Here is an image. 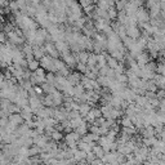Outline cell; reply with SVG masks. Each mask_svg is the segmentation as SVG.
Returning <instances> with one entry per match:
<instances>
[{
  "instance_id": "43",
  "label": "cell",
  "mask_w": 165,
  "mask_h": 165,
  "mask_svg": "<svg viewBox=\"0 0 165 165\" xmlns=\"http://www.w3.org/2000/svg\"><path fill=\"white\" fill-rule=\"evenodd\" d=\"M25 124L27 125L30 129H35V121L34 120H29V121H25Z\"/></svg>"
},
{
  "instance_id": "7",
  "label": "cell",
  "mask_w": 165,
  "mask_h": 165,
  "mask_svg": "<svg viewBox=\"0 0 165 165\" xmlns=\"http://www.w3.org/2000/svg\"><path fill=\"white\" fill-rule=\"evenodd\" d=\"M154 83H155L156 86H158V89H165V76L156 74L155 79H154Z\"/></svg>"
},
{
  "instance_id": "1",
  "label": "cell",
  "mask_w": 165,
  "mask_h": 165,
  "mask_svg": "<svg viewBox=\"0 0 165 165\" xmlns=\"http://www.w3.org/2000/svg\"><path fill=\"white\" fill-rule=\"evenodd\" d=\"M135 17H137L138 23H149V22H150V20H151L150 13L147 12V9H144L143 7H141L140 9H138V12H137Z\"/></svg>"
},
{
  "instance_id": "30",
  "label": "cell",
  "mask_w": 165,
  "mask_h": 165,
  "mask_svg": "<svg viewBox=\"0 0 165 165\" xmlns=\"http://www.w3.org/2000/svg\"><path fill=\"white\" fill-rule=\"evenodd\" d=\"M107 13H108L110 20H117V11H116V8H110V9L107 11Z\"/></svg>"
},
{
  "instance_id": "33",
  "label": "cell",
  "mask_w": 165,
  "mask_h": 165,
  "mask_svg": "<svg viewBox=\"0 0 165 165\" xmlns=\"http://www.w3.org/2000/svg\"><path fill=\"white\" fill-rule=\"evenodd\" d=\"M95 159H97V156H95L94 154H93V151L92 152H89V154H86V158H85V161L88 163V165L90 164V163H93Z\"/></svg>"
},
{
  "instance_id": "32",
  "label": "cell",
  "mask_w": 165,
  "mask_h": 165,
  "mask_svg": "<svg viewBox=\"0 0 165 165\" xmlns=\"http://www.w3.org/2000/svg\"><path fill=\"white\" fill-rule=\"evenodd\" d=\"M23 119V121H29V120H32V116L34 114H30V112H25V111H21V114H20Z\"/></svg>"
},
{
  "instance_id": "48",
  "label": "cell",
  "mask_w": 165,
  "mask_h": 165,
  "mask_svg": "<svg viewBox=\"0 0 165 165\" xmlns=\"http://www.w3.org/2000/svg\"><path fill=\"white\" fill-rule=\"evenodd\" d=\"M142 165H154V164H152L151 161H149V160H146V161H144V163H143Z\"/></svg>"
},
{
  "instance_id": "22",
  "label": "cell",
  "mask_w": 165,
  "mask_h": 165,
  "mask_svg": "<svg viewBox=\"0 0 165 165\" xmlns=\"http://www.w3.org/2000/svg\"><path fill=\"white\" fill-rule=\"evenodd\" d=\"M53 62H54V67H56L57 72H58V71H61L62 68H65V67H66V63H65L61 58H58V59H53Z\"/></svg>"
},
{
  "instance_id": "20",
  "label": "cell",
  "mask_w": 165,
  "mask_h": 165,
  "mask_svg": "<svg viewBox=\"0 0 165 165\" xmlns=\"http://www.w3.org/2000/svg\"><path fill=\"white\" fill-rule=\"evenodd\" d=\"M120 124H121V126L123 128H132V126H134V124H133V121L130 120L129 117H126V116H124L123 119H121V121H120Z\"/></svg>"
},
{
  "instance_id": "2",
  "label": "cell",
  "mask_w": 165,
  "mask_h": 165,
  "mask_svg": "<svg viewBox=\"0 0 165 165\" xmlns=\"http://www.w3.org/2000/svg\"><path fill=\"white\" fill-rule=\"evenodd\" d=\"M62 57V61L66 63V66L68 67V68H74L76 67V61H75V58H74V54H72V52H68V53H65V54H62L61 56Z\"/></svg>"
},
{
  "instance_id": "17",
  "label": "cell",
  "mask_w": 165,
  "mask_h": 165,
  "mask_svg": "<svg viewBox=\"0 0 165 165\" xmlns=\"http://www.w3.org/2000/svg\"><path fill=\"white\" fill-rule=\"evenodd\" d=\"M43 106L44 107H53V97L50 94H47L43 97Z\"/></svg>"
},
{
  "instance_id": "34",
  "label": "cell",
  "mask_w": 165,
  "mask_h": 165,
  "mask_svg": "<svg viewBox=\"0 0 165 165\" xmlns=\"http://www.w3.org/2000/svg\"><path fill=\"white\" fill-rule=\"evenodd\" d=\"M47 83L54 85V83H56V75L52 74V72H48L47 74Z\"/></svg>"
},
{
  "instance_id": "40",
  "label": "cell",
  "mask_w": 165,
  "mask_h": 165,
  "mask_svg": "<svg viewBox=\"0 0 165 165\" xmlns=\"http://www.w3.org/2000/svg\"><path fill=\"white\" fill-rule=\"evenodd\" d=\"M84 76H85V77H88L89 80H97V77H98V76L95 75V74H93L92 71H88V72H86Z\"/></svg>"
},
{
  "instance_id": "14",
  "label": "cell",
  "mask_w": 165,
  "mask_h": 165,
  "mask_svg": "<svg viewBox=\"0 0 165 165\" xmlns=\"http://www.w3.org/2000/svg\"><path fill=\"white\" fill-rule=\"evenodd\" d=\"M106 58H107V66L110 68H112V70H115V68L119 66V61H116L115 58H112L110 54L106 53Z\"/></svg>"
},
{
  "instance_id": "44",
  "label": "cell",
  "mask_w": 165,
  "mask_h": 165,
  "mask_svg": "<svg viewBox=\"0 0 165 165\" xmlns=\"http://www.w3.org/2000/svg\"><path fill=\"white\" fill-rule=\"evenodd\" d=\"M7 41V35L4 32L0 31V44H4V43Z\"/></svg>"
},
{
  "instance_id": "13",
  "label": "cell",
  "mask_w": 165,
  "mask_h": 165,
  "mask_svg": "<svg viewBox=\"0 0 165 165\" xmlns=\"http://www.w3.org/2000/svg\"><path fill=\"white\" fill-rule=\"evenodd\" d=\"M74 132H76L80 137H84L85 134H88V133H89V129H88V125H86V123H84L83 125H80L77 129H75Z\"/></svg>"
},
{
  "instance_id": "46",
  "label": "cell",
  "mask_w": 165,
  "mask_h": 165,
  "mask_svg": "<svg viewBox=\"0 0 165 165\" xmlns=\"http://www.w3.org/2000/svg\"><path fill=\"white\" fill-rule=\"evenodd\" d=\"M158 137H160V140H163V141H165V128L163 129V132L158 135Z\"/></svg>"
},
{
  "instance_id": "8",
  "label": "cell",
  "mask_w": 165,
  "mask_h": 165,
  "mask_svg": "<svg viewBox=\"0 0 165 165\" xmlns=\"http://www.w3.org/2000/svg\"><path fill=\"white\" fill-rule=\"evenodd\" d=\"M135 105H137L138 107H141V108L144 110V107H146L147 105H150V101L147 99L144 95H137V98H135Z\"/></svg>"
},
{
  "instance_id": "47",
  "label": "cell",
  "mask_w": 165,
  "mask_h": 165,
  "mask_svg": "<svg viewBox=\"0 0 165 165\" xmlns=\"http://www.w3.org/2000/svg\"><path fill=\"white\" fill-rule=\"evenodd\" d=\"M159 111H160V112H163V114H165V105H160Z\"/></svg>"
},
{
  "instance_id": "42",
  "label": "cell",
  "mask_w": 165,
  "mask_h": 165,
  "mask_svg": "<svg viewBox=\"0 0 165 165\" xmlns=\"http://www.w3.org/2000/svg\"><path fill=\"white\" fill-rule=\"evenodd\" d=\"M34 90L36 92V94L39 95V97H43V93H44V92H43L41 86H39V85H35V86H34Z\"/></svg>"
},
{
  "instance_id": "4",
  "label": "cell",
  "mask_w": 165,
  "mask_h": 165,
  "mask_svg": "<svg viewBox=\"0 0 165 165\" xmlns=\"http://www.w3.org/2000/svg\"><path fill=\"white\" fill-rule=\"evenodd\" d=\"M54 45H56V49L59 52V54H61V56L65 54V53H68V52H70V45H68V44H67V41H65V40H61V41L54 43Z\"/></svg>"
},
{
  "instance_id": "21",
  "label": "cell",
  "mask_w": 165,
  "mask_h": 165,
  "mask_svg": "<svg viewBox=\"0 0 165 165\" xmlns=\"http://www.w3.org/2000/svg\"><path fill=\"white\" fill-rule=\"evenodd\" d=\"M38 68H40V62H39V61L34 59V61H31V62H29V70L31 72H35Z\"/></svg>"
},
{
  "instance_id": "9",
  "label": "cell",
  "mask_w": 165,
  "mask_h": 165,
  "mask_svg": "<svg viewBox=\"0 0 165 165\" xmlns=\"http://www.w3.org/2000/svg\"><path fill=\"white\" fill-rule=\"evenodd\" d=\"M90 110H92V106L89 105V103H81V105H80V108H79V114H80V116L84 119V117L90 112Z\"/></svg>"
},
{
  "instance_id": "41",
  "label": "cell",
  "mask_w": 165,
  "mask_h": 165,
  "mask_svg": "<svg viewBox=\"0 0 165 165\" xmlns=\"http://www.w3.org/2000/svg\"><path fill=\"white\" fill-rule=\"evenodd\" d=\"M8 123H9V119L8 117H0V128H5Z\"/></svg>"
},
{
  "instance_id": "36",
  "label": "cell",
  "mask_w": 165,
  "mask_h": 165,
  "mask_svg": "<svg viewBox=\"0 0 165 165\" xmlns=\"http://www.w3.org/2000/svg\"><path fill=\"white\" fill-rule=\"evenodd\" d=\"M156 74L165 76V65L164 63H159L158 65V68H156Z\"/></svg>"
},
{
  "instance_id": "10",
  "label": "cell",
  "mask_w": 165,
  "mask_h": 165,
  "mask_svg": "<svg viewBox=\"0 0 165 165\" xmlns=\"http://www.w3.org/2000/svg\"><path fill=\"white\" fill-rule=\"evenodd\" d=\"M97 62H98L97 54H94V53H89L88 63H86V66H88V68H93V67H95V66H97Z\"/></svg>"
},
{
  "instance_id": "29",
  "label": "cell",
  "mask_w": 165,
  "mask_h": 165,
  "mask_svg": "<svg viewBox=\"0 0 165 165\" xmlns=\"http://www.w3.org/2000/svg\"><path fill=\"white\" fill-rule=\"evenodd\" d=\"M12 102L9 99H0V110H8L11 107Z\"/></svg>"
},
{
  "instance_id": "3",
  "label": "cell",
  "mask_w": 165,
  "mask_h": 165,
  "mask_svg": "<svg viewBox=\"0 0 165 165\" xmlns=\"http://www.w3.org/2000/svg\"><path fill=\"white\" fill-rule=\"evenodd\" d=\"M142 35V31L140 30L138 26H132V27H126V36L133 39V40H138Z\"/></svg>"
},
{
  "instance_id": "31",
  "label": "cell",
  "mask_w": 165,
  "mask_h": 165,
  "mask_svg": "<svg viewBox=\"0 0 165 165\" xmlns=\"http://www.w3.org/2000/svg\"><path fill=\"white\" fill-rule=\"evenodd\" d=\"M90 112L95 116V119H101V117H102V111H101V108H98V107H92Z\"/></svg>"
},
{
  "instance_id": "11",
  "label": "cell",
  "mask_w": 165,
  "mask_h": 165,
  "mask_svg": "<svg viewBox=\"0 0 165 165\" xmlns=\"http://www.w3.org/2000/svg\"><path fill=\"white\" fill-rule=\"evenodd\" d=\"M44 56H45V49H44V47L34 49V58H35L36 61H40Z\"/></svg>"
},
{
  "instance_id": "23",
  "label": "cell",
  "mask_w": 165,
  "mask_h": 165,
  "mask_svg": "<svg viewBox=\"0 0 165 165\" xmlns=\"http://www.w3.org/2000/svg\"><path fill=\"white\" fill-rule=\"evenodd\" d=\"M52 141H54V142H59V141H62L63 138H65V135H63V133L62 132H58V130H56V132L52 134Z\"/></svg>"
},
{
  "instance_id": "26",
  "label": "cell",
  "mask_w": 165,
  "mask_h": 165,
  "mask_svg": "<svg viewBox=\"0 0 165 165\" xmlns=\"http://www.w3.org/2000/svg\"><path fill=\"white\" fill-rule=\"evenodd\" d=\"M76 68H77V72H80L81 75H85L86 72L89 71L88 66L84 65V63H77V65H76Z\"/></svg>"
},
{
  "instance_id": "24",
  "label": "cell",
  "mask_w": 165,
  "mask_h": 165,
  "mask_svg": "<svg viewBox=\"0 0 165 165\" xmlns=\"http://www.w3.org/2000/svg\"><path fill=\"white\" fill-rule=\"evenodd\" d=\"M95 7H97V8H99V9H102V11H106V12L110 9L108 3L106 2V0H101V2L95 3Z\"/></svg>"
},
{
  "instance_id": "25",
  "label": "cell",
  "mask_w": 165,
  "mask_h": 165,
  "mask_svg": "<svg viewBox=\"0 0 165 165\" xmlns=\"http://www.w3.org/2000/svg\"><path fill=\"white\" fill-rule=\"evenodd\" d=\"M121 133H124V134H126L129 137H132L133 134L137 133V129L134 126H132V128H121Z\"/></svg>"
},
{
  "instance_id": "6",
  "label": "cell",
  "mask_w": 165,
  "mask_h": 165,
  "mask_svg": "<svg viewBox=\"0 0 165 165\" xmlns=\"http://www.w3.org/2000/svg\"><path fill=\"white\" fill-rule=\"evenodd\" d=\"M8 119H9V123H12V124H13L14 126H17V128L25 123L23 119H22V116H21L20 114H13V115H11L9 117H8Z\"/></svg>"
},
{
  "instance_id": "50",
  "label": "cell",
  "mask_w": 165,
  "mask_h": 165,
  "mask_svg": "<svg viewBox=\"0 0 165 165\" xmlns=\"http://www.w3.org/2000/svg\"><path fill=\"white\" fill-rule=\"evenodd\" d=\"M119 165H129V164H128V163L125 161V163H123V164H119Z\"/></svg>"
},
{
  "instance_id": "18",
  "label": "cell",
  "mask_w": 165,
  "mask_h": 165,
  "mask_svg": "<svg viewBox=\"0 0 165 165\" xmlns=\"http://www.w3.org/2000/svg\"><path fill=\"white\" fill-rule=\"evenodd\" d=\"M88 58H89V53L85 50H81L79 53V63H84L86 65L88 63Z\"/></svg>"
},
{
  "instance_id": "27",
  "label": "cell",
  "mask_w": 165,
  "mask_h": 165,
  "mask_svg": "<svg viewBox=\"0 0 165 165\" xmlns=\"http://www.w3.org/2000/svg\"><path fill=\"white\" fill-rule=\"evenodd\" d=\"M45 123V126H50V128H56V125L58 124V121L54 119V117H48L44 120Z\"/></svg>"
},
{
  "instance_id": "12",
  "label": "cell",
  "mask_w": 165,
  "mask_h": 165,
  "mask_svg": "<svg viewBox=\"0 0 165 165\" xmlns=\"http://www.w3.org/2000/svg\"><path fill=\"white\" fill-rule=\"evenodd\" d=\"M93 154H94L95 156H97V159H102L103 156L106 155L105 150H103L99 144H95V146H94V149H93Z\"/></svg>"
},
{
  "instance_id": "5",
  "label": "cell",
  "mask_w": 165,
  "mask_h": 165,
  "mask_svg": "<svg viewBox=\"0 0 165 165\" xmlns=\"http://www.w3.org/2000/svg\"><path fill=\"white\" fill-rule=\"evenodd\" d=\"M117 155H119L117 151H114V152L111 151V152H107L101 160H102L103 164H112V163H116V160H117Z\"/></svg>"
},
{
  "instance_id": "16",
  "label": "cell",
  "mask_w": 165,
  "mask_h": 165,
  "mask_svg": "<svg viewBox=\"0 0 165 165\" xmlns=\"http://www.w3.org/2000/svg\"><path fill=\"white\" fill-rule=\"evenodd\" d=\"M108 81H110V79H108V77H106V76H98L97 77V83H98V85L101 86V88H106L107 89Z\"/></svg>"
},
{
  "instance_id": "39",
  "label": "cell",
  "mask_w": 165,
  "mask_h": 165,
  "mask_svg": "<svg viewBox=\"0 0 165 165\" xmlns=\"http://www.w3.org/2000/svg\"><path fill=\"white\" fill-rule=\"evenodd\" d=\"M156 98H158L159 101L164 99L165 98V89H159L158 92H156Z\"/></svg>"
},
{
  "instance_id": "49",
  "label": "cell",
  "mask_w": 165,
  "mask_h": 165,
  "mask_svg": "<svg viewBox=\"0 0 165 165\" xmlns=\"http://www.w3.org/2000/svg\"><path fill=\"white\" fill-rule=\"evenodd\" d=\"M103 165H119V163L116 161V163H112V164H103Z\"/></svg>"
},
{
  "instance_id": "38",
  "label": "cell",
  "mask_w": 165,
  "mask_h": 165,
  "mask_svg": "<svg viewBox=\"0 0 165 165\" xmlns=\"http://www.w3.org/2000/svg\"><path fill=\"white\" fill-rule=\"evenodd\" d=\"M34 74H35L38 77H47V74H45V70H44V68H38V70L35 71V72H34Z\"/></svg>"
},
{
  "instance_id": "19",
  "label": "cell",
  "mask_w": 165,
  "mask_h": 165,
  "mask_svg": "<svg viewBox=\"0 0 165 165\" xmlns=\"http://www.w3.org/2000/svg\"><path fill=\"white\" fill-rule=\"evenodd\" d=\"M41 154V149L38 146H32L31 149H29V156L30 158H34V156H39Z\"/></svg>"
},
{
  "instance_id": "35",
  "label": "cell",
  "mask_w": 165,
  "mask_h": 165,
  "mask_svg": "<svg viewBox=\"0 0 165 165\" xmlns=\"http://www.w3.org/2000/svg\"><path fill=\"white\" fill-rule=\"evenodd\" d=\"M95 3H93V2H86V0H81V2H79V5H80V8L84 11L85 8H88V7H90V5H94Z\"/></svg>"
},
{
  "instance_id": "15",
  "label": "cell",
  "mask_w": 165,
  "mask_h": 165,
  "mask_svg": "<svg viewBox=\"0 0 165 165\" xmlns=\"http://www.w3.org/2000/svg\"><path fill=\"white\" fill-rule=\"evenodd\" d=\"M85 158H86V152L80 151V150H76V151H75V155H74L75 163H80V161L85 160Z\"/></svg>"
},
{
  "instance_id": "45",
  "label": "cell",
  "mask_w": 165,
  "mask_h": 165,
  "mask_svg": "<svg viewBox=\"0 0 165 165\" xmlns=\"http://www.w3.org/2000/svg\"><path fill=\"white\" fill-rule=\"evenodd\" d=\"M89 165H103V163H102V160L101 159H95L93 163H90Z\"/></svg>"
},
{
  "instance_id": "37",
  "label": "cell",
  "mask_w": 165,
  "mask_h": 165,
  "mask_svg": "<svg viewBox=\"0 0 165 165\" xmlns=\"http://www.w3.org/2000/svg\"><path fill=\"white\" fill-rule=\"evenodd\" d=\"M108 71H110V67H108V66H105V67H102V68H99L98 76H107Z\"/></svg>"
},
{
  "instance_id": "28",
  "label": "cell",
  "mask_w": 165,
  "mask_h": 165,
  "mask_svg": "<svg viewBox=\"0 0 165 165\" xmlns=\"http://www.w3.org/2000/svg\"><path fill=\"white\" fill-rule=\"evenodd\" d=\"M147 92H152V93H156L159 89H158V86L155 85V83H154V80H150V81H147V89H146Z\"/></svg>"
}]
</instances>
